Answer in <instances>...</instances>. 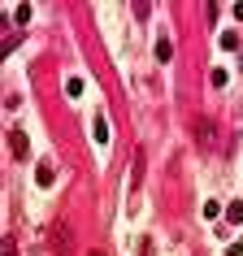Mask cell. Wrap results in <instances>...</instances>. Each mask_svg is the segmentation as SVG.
<instances>
[{
  "instance_id": "obj_2",
  "label": "cell",
  "mask_w": 243,
  "mask_h": 256,
  "mask_svg": "<svg viewBox=\"0 0 243 256\" xmlns=\"http://www.w3.org/2000/svg\"><path fill=\"white\" fill-rule=\"evenodd\" d=\"M35 182H40V187H52V165H48V161H40V170H35Z\"/></svg>"
},
{
  "instance_id": "obj_1",
  "label": "cell",
  "mask_w": 243,
  "mask_h": 256,
  "mask_svg": "<svg viewBox=\"0 0 243 256\" xmlns=\"http://www.w3.org/2000/svg\"><path fill=\"white\" fill-rule=\"evenodd\" d=\"M92 139L100 144V148L108 144V122H104V118H96V122H92Z\"/></svg>"
},
{
  "instance_id": "obj_6",
  "label": "cell",
  "mask_w": 243,
  "mask_h": 256,
  "mask_svg": "<svg viewBox=\"0 0 243 256\" xmlns=\"http://www.w3.org/2000/svg\"><path fill=\"white\" fill-rule=\"evenodd\" d=\"M14 152H18V156L26 152V135H22V130H14Z\"/></svg>"
},
{
  "instance_id": "obj_5",
  "label": "cell",
  "mask_w": 243,
  "mask_h": 256,
  "mask_svg": "<svg viewBox=\"0 0 243 256\" xmlns=\"http://www.w3.org/2000/svg\"><path fill=\"white\" fill-rule=\"evenodd\" d=\"M204 217H208V222H213V217H222V204L208 200V204H204Z\"/></svg>"
},
{
  "instance_id": "obj_7",
  "label": "cell",
  "mask_w": 243,
  "mask_h": 256,
  "mask_svg": "<svg viewBox=\"0 0 243 256\" xmlns=\"http://www.w3.org/2000/svg\"><path fill=\"white\" fill-rule=\"evenodd\" d=\"M226 217H230V222H243V204L234 200V204H230V208H226Z\"/></svg>"
},
{
  "instance_id": "obj_3",
  "label": "cell",
  "mask_w": 243,
  "mask_h": 256,
  "mask_svg": "<svg viewBox=\"0 0 243 256\" xmlns=\"http://www.w3.org/2000/svg\"><path fill=\"white\" fill-rule=\"evenodd\" d=\"M170 52H174V48H170V40H156V61H170Z\"/></svg>"
},
{
  "instance_id": "obj_4",
  "label": "cell",
  "mask_w": 243,
  "mask_h": 256,
  "mask_svg": "<svg viewBox=\"0 0 243 256\" xmlns=\"http://www.w3.org/2000/svg\"><path fill=\"white\" fill-rule=\"evenodd\" d=\"M66 96H82V78H66Z\"/></svg>"
}]
</instances>
